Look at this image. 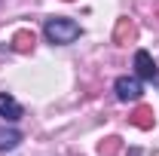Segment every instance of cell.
I'll list each match as a JSON object with an SVG mask.
<instances>
[{
	"label": "cell",
	"mask_w": 159,
	"mask_h": 156,
	"mask_svg": "<svg viewBox=\"0 0 159 156\" xmlns=\"http://www.w3.org/2000/svg\"><path fill=\"white\" fill-rule=\"evenodd\" d=\"M43 34H46L49 43H55V46H67V43H74V40L80 37V25L74 19H61V16H55V19H46Z\"/></svg>",
	"instance_id": "cell-1"
},
{
	"label": "cell",
	"mask_w": 159,
	"mask_h": 156,
	"mask_svg": "<svg viewBox=\"0 0 159 156\" xmlns=\"http://www.w3.org/2000/svg\"><path fill=\"white\" fill-rule=\"evenodd\" d=\"M135 71H138V80H147V83L159 86V67H156V61L150 58V52H144V49L135 52Z\"/></svg>",
	"instance_id": "cell-2"
},
{
	"label": "cell",
	"mask_w": 159,
	"mask_h": 156,
	"mask_svg": "<svg viewBox=\"0 0 159 156\" xmlns=\"http://www.w3.org/2000/svg\"><path fill=\"white\" fill-rule=\"evenodd\" d=\"M113 89H116V98H119V101H138L141 92H144L138 77H119L116 83H113Z\"/></svg>",
	"instance_id": "cell-3"
},
{
	"label": "cell",
	"mask_w": 159,
	"mask_h": 156,
	"mask_svg": "<svg viewBox=\"0 0 159 156\" xmlns=\"http://www.w3.org/2000/svg\"><path fill=\"white\" fill-rule=\"evenodd\" d=\"M135 37H138V28H135V21H132V19H116V28H113V43H119V46H129Z\"/></svg>",
	"instance_id": "cell-4"
},
{
	"label": "cell",
	"mask_w": 159,
	"mask_h": 156,
	"mask_svg": "<svg viewBox=\"0 0 159 156\" xmlns=\"http://www.w3.org/2000/svg\"><path fill=\"white\" fill-rule=\"evenodd\" d=\"M0 117H6L9 122L21 119V104L12 95H6V92H0Z\"/></svg>",
	"instance_id": "cell-5"
},
{
	"label": "cell",
	"mask_w": 159,
	"mask_h": 156,
	"mask_svg": "<svg viewBox=\"0 0 159 156\" xmlns=\"http://www.w3.org/2000/svg\"><path fill=\"white\" fill-rule=\"evenodd\" d=\"M132 126H138V129H153V122H156V117H153V107H147V104H138L135 107V113H132Z\"/></svg>",
	"instance_id": "cell-6"
},
{
	"label": "cell",
	"mask_w": 159,
	"mask_h": 156,
	"mask_svg": "<svg viewBox=\"0 0 159 156\" xmlns=\"http://www.w3.org/2000/svg\"><path fill=\"white\" fill-rule=\"evenodd\" d=\"M19 144H21V132L0 126V153H6V150H16Z\"/></svg>",
	"instance_id": "cell-7"
},
{
	"label": "cell",
	"mask_w": 159,
	"mask_h": 156,
	"mask_svg": "<svg viewBox=\"0 0 159 156\" xmlns=\"http://www.w3.org/2000/svg\"><path fill=\"white\" fill-rule=\"evenodd\" d=\"M12 49L16 52H31L34 49V31H19L12 37Z\"/></svg>",
	"instance_id": "cell-8"
},
{
	"label": "cell",
	"mask_w": 159,
	"mask_h": 156,
	"mask_svg": "<svg viewBox=\"0 0 159 156\" xmlns=\"http://www.w3.org/2000/svg\"><path fill=\"white\" fill-rule=\"evenodd\" d=\"M119 150H122V141H119L116 135L104 138V141H101V144H98V153H101V156H116Z\"/></svg>",
	"instance_id": "cell-9"
}]
</instances>
